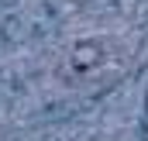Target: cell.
Here are the masks:
<instances>
[{"label": "cell", "mask_w": 148, "mask_h": 141, "mask_svg": "<svg viewBox=\"0 0 148 141\" xmlns=\"http://www.w3.org/2000/svg\"><path fill=\"white\" fill-rule=\"evenodd\" d=\"M114 69H117V41L107 35H90V38H79L69 48L66 83L90 90V86H100Z\"/></svg>", "instance_id": "6da1fadb"}]
</instances>
